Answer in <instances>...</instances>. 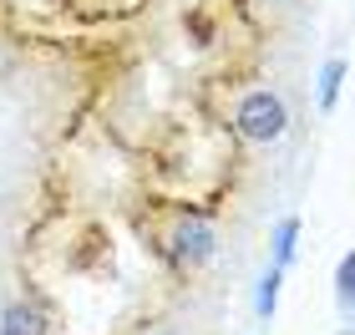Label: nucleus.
I'll list each match as a JSON object with an SVG mask.
<instances>
[{"instance_id": "nucleus-1", "label": "nucleus", "mask_w": 355, "mask_h": 335, "mask_svg": "<svg viewBox=\"0 0 355 335\" xmlns=\"http://www.w3.org/2000/svg\"><path fill=\"white\" fill-rule=\"evenodd\" d=\"M284 122H289V112L274 92H249V97L239 102V132L249 142H274L284 132Z\"/></svg>"}, {"instance_id": "nucleus-2", "label": "nucleus", "mask_w": 355, "mask_h": 335, "mask_svg": "<svg viewBox=\"0 0 355 335\" xmlns=\"http://www.w3.org/2000/svg\"><path fill=\"white\" fill-rule=\"evenodd\" d=\"M208 254H214V223L208 218H178V229H173V244H168V259L178 269H193V264H203Z\"/></svg>"}, {"instance_id": "nucleus-3", "label": "nucleus", "mask_w": 355, "mask_h": 335, "mask_svg": "<svg viewBox=\"0 0 355 335\" xmlns=\"http://www.w3.org/2000/svg\"><path fill=\"white\" fill-rule=\"evenodd\" d=\"M0 335H46V315L36 305H10L0 315Z\"/></svg>"}, {"instance_id": "nucleus-4", "label": "nucleus", "mask_w": 355, "mask_h": 335, "mask_svg": "<svg viewBox=\"0 0 355 335\" xmlns=\"http://www.w3.org/2000/svg\"><path fill=\"white\" fill-rule=\"evenodd\" d=\"M340 82H345V61L335 56V61H325V71H320V112L335 107V97H340Z\"/></svg>"}, {"instance_id": "nucleus-5", "label": "nucleus", "mask_w": 355, "mask_h": 335, "mask_svg": "<svg viewBox=\"0 0 355 335\" xmlns=\"http://www.w3.org/2000/svg\"><path fill=\"white\" fill-rule=\"evenodd\" d=\"M295 239H300V218H284L279 229H274V269H284L295 259Z\"/></svg>"}, {"instance_id": "nucleus-6", "label": "nucleus", "mask_w": 355, "mask_h": 335, "mask_svg": "<svg viewBox=\"0 0 355 335\" xmlns=\"http://www.w3.org/2000/svg\"><path fill=\"white\" fill-rule=\"evenodd\" d=\"M279 280H284V269H269V275L259 280V315L269 320L274 305H279Z\"/></svg>"}, {"instance_id": "nucleus-7", "label": "nucleus", "mask_w": 355, "mask_h": 335, "mask_svg": "<svg viewBox=\"0 0 355 335\" xmlns=\"http://www.w3.org/2000/svg\"><path fill=\"white\" fill-rule=\"evenodd\" d=\"M335 290H340V300H345V305L355 300V249H350L345 259H340V275H335Z\"/></svg>"}]
</instances>
